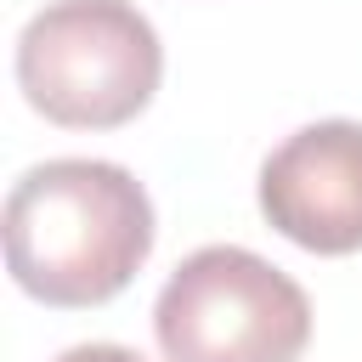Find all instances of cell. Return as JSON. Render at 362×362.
Listing matches in <instances>:
<instances>
[{"mask_svg":"<svg viewBox=\"0 0 362 362\" xmlns=\"http://www.w3.org/2000/svg\"><path fill=\"white\" fill-rule=\"evenodd\" d=\"M266 221L311 255L362 249V124L317 119L260 164Z\"/></svg>","mask_w":362,"mask_h":362,"instance_id":"cell-4","label":"cell"},{"mask_svg":"<svg viewBox=\"0 0 362 362\" xmlns=\"http://www.w3.org/2000/svg\"><path fill=\"white\" fill-rule=\"evenodd\" d=\"M164 74L153 23L130 0H51L17 34V85L68 130L130 124Z\"/></svg>","mask_w":362,"mask_h":362,"instance_id":"cell-2","label":"cell"},{"mask_svg":"<svg viewBox=\"0 0 362 362\" xmlns=\"http://www.w3.org/2000/svg\"><path fill=\"white\" fill-rule=\"evenodd\" d=\"M153 334L164 362H300L311 300L255 249L209 243L158 288Z\"/></svg>","mask_w":362,"mask_h":362,"instance_id":"cell-3","label":"cell"},{"mask_svg":"<svg viewBox=\"0 0 362 362\" xmlns=\"http://www.w3.org/2000/svg\"><path fill=\"white\" fill-rule=\"evenodd\" d=\"M57 362H141V356L124 351V345H74V351H62Z\"/></svg>","mask_w":362,"mask_h":362,"instance_id":"cell-5","label":"cell"},{"mask_svg":"<svg viewBox=\"0 0 362 362\" xmlns=\"http://www.w3.org/2000/svg\"><path fill=\"white\" fill-rule=\"evenodd\" d=\"M153 249V204L141 181L107 158L34 164L6 198V266L45 305L113 300Z\"/></svg>","mask_w":362,"mask_h":362,"instance_id":"cell-1","label":"cell"}]
</instances>
